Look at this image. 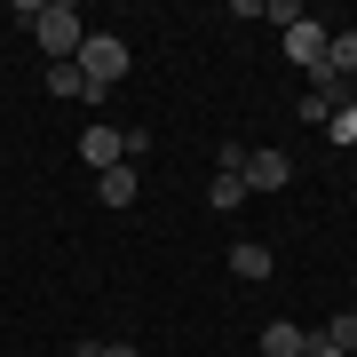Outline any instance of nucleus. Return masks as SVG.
<instances>
[{
  "label": "nucleus",
  "mask_w": 357,
  "mask_h": 357,
  "mask_svg": "<svg viewBox=\"0 0 357 357\" xmlns=\"http://www.w3.org/2000/svg\"><path fill=\"white\" fill-rule=\"evenodd\" d=\"M286 183H294L286 151H246V191H286Z\"/></svg>",
  "instance_id": "nucleus-4"
},
{
  "label": "nucleus",
  "mask_w": 357,
  "mask_h": 357,
  "mask_svg": "<svg viewBox=\"0 0 357 357\" xmlns=\"http://www.w3.org/2000/svg\"><path fill=\"white\" fill-rule=\"evenodd\" d=\"M302 357H318V349H302Z\"/></svg>",
  "instance_id": "nucleus-15"
},
{
  "label": "nucleus",
  "mask_w": 357,
  "mask_h": 357,
  "mask_svg": "<svg viewBox=\"0 0 357 357\" xmlns=\"http://www.w3.org/2000/svg\"><path fill=\"white\" fill-rule=\"evenodd\" d=\"M262 24H286L294 32V24H302V0H262Z\"/></svg>",
  "instance_id": "nucleus-13"
},
{
  "label": "nucleus",
  "mask_w": 357,
  "mask_h": 357,
  "mask_svg": "<svg viewBox=\"0 0 357 357\" xmlns=\"http://www.w3.org/2000/svg\"><path fill=\"white\" fill-rule=\"evenodd\" d=\"M326 135H333V143H357V103H342V112L326 119Z\"/></svg>",
  "instance_id": "nucleus-14"
},
{
  "label": "nucleus",
  "mask_w": 357,
  "mask_h": 357,
  "mask_svg": "<svg viewBox=\"0 0 357 357\" xmlns=\"http://www.w3.org/2000/svg\"><path fill=\"white\" fill-rule=\"evenodd\" d=\"M318 72L349 88V79H357V32H326V56H318Z\"/></svg>",
  "instance_id": "nucleus-5"
},
{
  "label": "nucleus",
  "mask_w": 357,
  "mask_h": 357,
  "mask_svg": "<svg viewBox=\"0 0 357 357\" xmlns=\"http://www.w3.org/2000/svg\"><path fill=\"white\" fill-rule=\"evenodd\" d=\"M79 159H88L96 175H112V167H128V143H119V128H103V119H96V128L79 135Z\"/></svg>",
  "instance_id": "nucleus-3"
},
{
  "label": "nucleus",
  "mask_w": 357,
  "mask_h": 357,
  "mask_svg": "<svg viewBox=\"0 0 357 357\" xmlns=\"http://www.w3.org/2000/svg\"><path fill=\"white\" fill-rule=\"evenodd\" d=\"M286 56H294V64H310V72H318V56H326V24H318V16H302V24L286 32Z\"/></svg>",
  "instance_id": "nucleus-7"
},
{
  "label": "nucleus",
  "mask_w": 357,
  "mask_h": 357,
  "mask_svg": "<svg viewBox=\"0 0 357 357\" xmlns=\"http://www.w3.org/2000/svg\"><path fill=\"white\" fill-rule=\"evenodd\" d=\"M302 349H310V333L294 326V318H270L262 326V357H302Z\"/></svg>",
  "instance_id": "nucleus-8"
},
{
  "label": "nucleus",
  "mask_w": 357,
  "mask_h": 357,
  "mask_svg": "<svg viewBox=\"0 0 357 357\" xmlns=\"http://www.w3.org/2000/svg\"><path fill=\"white\" fill-rule=\"evenodd\" d=\"M48 96H72V103H96V88L79 79V64H48Z\"/></svg>",
  "instance_id": "nucleus-9"
},
{
  "label": "nucleus",
  "mask_w": 357,
  "mask_h": 357,
  "mask_svg": "<svg viewBox=\"0 0 357 357\" xmlns=\"http://www.w3.org/2000/svg\"><path fill=\"white\" fill-rule=\"evenodd\" d=\"M32 40L48 48V64H72V56H79V40H88V16H79L72 0H48V8L32 16Z\"/></svg>",
  "instance_id": "nucleus-1"
},
{
  "label": "nucleus",
  "mask_w": 357,
  "mask_h": 357,
  "mask_svg": "<svg viewBox=\"0 0 357 357\" xmlns=\"http://www.w3.org/2000/svg\"><path fill=\"white\" fill-rule=\"evenodd\" d=\"M206 199H215L222 215H230V206H246V175H215V183H206Z\"/></svg>",
  "instance_id": "nucleus-12"
},
{
  "label": "nucleus",
  "mask_w": 357,
  "mask_h": 357,
  "mask_svg": "<svg viewBox=\"0 0 357 357\" xmlns=\"http://www.w3.org/2000/svg\"><path fill=\"white\" fill-rule=\"evenodd\" d=\"M72 64H79V79H88V88L103 96L112 79H128V40H112V32H88V40H79V56H72Z\"/></svg>",
  "instance_id": "nucleus-2"
},
{
  "label": "nucleus",
  "mask_w": 357,
  "mask_h": 357,
  "mask_svg": "<svg viewBox=\"0 0 357 357\" xmlns=\"http://www.w3.org/2000/svg\"><path fill=\"white\" fill-rule=\"evenodd\" d=\"M103 206H135V167H112V175H96Z\"/></svg>",
  "instance_id": "nucleus-10"
},
{
  "label": "nucleus",
  "mask_w": 357,
  "mask_h": 357,
  "mask_svg": "<svg viewBox=\"0 0 357 357\" xmlns=\"http://www.w3.org/2000/svg\"><path fill=\"white\" fill-rule=\"evenodd\" d=\"M310 349H318V357H357V310H342L326 333H310Z\"/></svg>",
  "instance_id": "nucleus-6"
},
{
  "label": "nucleus",
  "mask_w": 357,
  "mask_h": 357,
  "mask_svg": "<svg viewBox=\"0 0 357 357\" xmlns=\"http://www.w3.org/2000/svg\"><path fill=\"white\" fill-rule=\"evenodd\" d=\"M230 270H238V278H270V246H255V238L230 246Z\"/></svg>",
  "instance_id": "nucleus-11"
}]
</instances>
